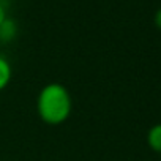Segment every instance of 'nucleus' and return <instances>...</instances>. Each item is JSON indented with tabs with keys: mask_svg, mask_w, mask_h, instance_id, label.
<instances>
[{
	"mask_svg": "<svg viewBox=\"0 0 161 161\" xmlns=\"http://www.w3.org/2000/svg\"><path fill=\"white\" fill-rule=\"evenodd\" d=\"M71 111L73 98L63 84L49 82L40 90L36 98V112L46 125H62L68 120Z\"/></svg>",
	"mask_w": 161,
	"mask_h": 161,
	"instance_id": "1",
	"label": "nucleus"
},
{
	"mask_svg": "<svg viewBox=\"0 0 161 161\" xmlns=\"http://www.w3.org/2000/svg\"><path fill=\"white\" fill-rule=\"evenodd\" d=\"M11 77H13L11 63L8 62V58L0 55V92L8 87V84L11 82Z\"/></svg>",
	"mask_w": 161,
	"mask_h": 161,
	"instance_id": "2",
	"label": "nucleus"
},
{
	"mask_svg": "<svg viewBox=\"0 0 161 161\" xmlns=\"http://www.w3.org/2000/svg\"><path fill=\"white\" fill-rule=\"evenodd\" d=\"M147 144L148 147L155 152L161 155V123L153 125L148 133H147Z\"/></svg>",
	"mask_w": 161,
	"mask_h": 161,
	"instance_id": "3",
	"label": "nucleus"
},
{
	"mask_svg": "<svg viewBox=\"0 0 161 161\" xmlns=\"http://www.w3.org/2000/svg\"><path fill=\"white\" fill-rule=\"evenodd\" d=\"M153 21H155V25L161 30V8L155 13V19H153Z\"/></svg>",
	"mask_w": 161,
	"mask_h": 161,
	"instance_id": "4",
	"label": "nucleus"
},
{
	"mask_svg": "<svg viewBox=\"0 0 161 161\" xmlns=\"http://www.w3.org/2000/svg\"><path fill=\"white\" fill-rule=\"evenodd\" d=\"M7 19H8V18H7V11H5V8H3L2 5H0V27L3 25V22H5Z\"/></svg>",
	"mask_w": 161,
	"mask_h": 161,
	"instance_id": "5",
	"label": "nucleus"
}]
</instances>
